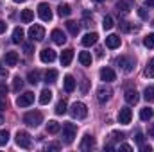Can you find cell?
<instances>
[{
	"mask_svg": "<svg viewBox=\"0 0 154 152\" xmlns=\"http://www.w3.org/2000/svg\"><path fill=\"white\" fill-rule=\"evenodd\" d=\"M134 7V0H118L116 2V11L118 13H129L131 9Z\"/></svg>",
	"mask_w": 154,
	"mask_h": 152,
	"instance_id": "30bf717a",
	"label": "cell"
},
{
	"mask_svg": "<svg viewBox=\"0 0 154 152\" xmlns=\"http://www.w3.org/2000/svg\"><path fill=\"white\" fill-rule=\"evenodd\" d=\"M118 149H120V150H133V147H131V145H125V143H122Z\"/></svg>",
	"mask_w": 154,
	"mask_h": 152,
	"instance_id": "681fc988",
	"label": "cell"
},
{
	"mask_svg": "<svg viewBox=\"0 0 154 152\" xmlns=\"http://www.w3.org/2000/svg\"><path fill=\"white\" fill-rule=\"evenodd\" d=\"M81 91H82V93H86V91H88V79H86V77H84V79H82V82H81Z\"/></svg>",
	"mask_w": 154,
	"mask_h": 152,
	"instance_id": "7bdbcfd3",
	"label": "cell"
},
{
	"mask_svg": "<svg viewBox=\"0 0 154 152\" xmlns=\"http://www.w3.org/2000/svg\"><path fill=\"white\" fill-rule=\"evenodd\" d=\"M23 122L29 127H38L39 123L43 122V114L39 113V111H29V113H25V116H23Z\"/></svg>",
	"mask_w": 154,
	"mask_h": 152,
	"instance_id": "3957f363",
	"label": "cell"
},
{
	"mask_svg": "<svg viewBox=\"0 0 154 152\" xmlns=\"http://www.w3.org/2000/svg\"><path fill=\"white\" fill-rule=\"evenodd\" d=\"M7 77V70H5V66H2V63H0V79H5Z\"/></svg>",
	"mask_w": 154,
	"mask_h": 152,
	"instance_id": "bcb514c9",
	"label": "cell"
},
{
	"mask_svg": "<svg viewBox=\"0 0 154 152\" xmlns=\"http://www.w3.org/2000/svg\"><path fill=\"white\" fill-rule=\"evenodd\" d=\"M106 47H108V48H118V47H120V36L109 34V36L106 38Z\"/></svg>",
	"mask_w": 154,
	"mask_h": 152,
	"instance_id": "44dd1931",
	"label": "cell"
},
{
	"mask_svg": "<svg viewBox=\"0 0 154 152\" xmlns=\"http://www.w3.org/2000/svg\"><path fill=\"white\" fill-rule=\"evenodd\" d=\"M111 95H113V90L108 88V86H100V88L97 90V100H99L100 104L108 102V100L111 99Z\"/></svg>",
	"mask_w": 154,
	"mask_h": 152,
	"instance_id": "9c48e42d",
	"label": "cell"
},
{
	"mask_svg": "<svg viewBox=\"0 0 154 152\" xmlns=\"http://www.w3.org/2000/svg\"><path fill=\"white\" fill-rule=\"evenodd\" d=\"M59 131H61V125H59L56 120H50V122L47 123V132H48V134H57Z\"/></svg>",
	"mask_w": 154,
	"mask_h": 152,
	"instance_id": "cb8c5ba5",
	"label": "cell"
},
{
	"mask_svg": "<svg viewBox=\"0 0 154 152\" xmlns=\"http://www.w3.org/2000/svg\"><path fill=\"white\" fill-rule=\"evenodd\" d=\"M52 100V91L48 90V88H45L41 93H39V104H43V106H47L48 102Z\"/></svg>",
	"mask_w": 154,
	"mask_h": 152,
	"instance_id": "7402d4cb",
	"label": "cell"
},
{
	"mask_svg": "<svg viewBox=\"0 0 154 152\" xmlns=\"http://www.w3.org/2000/svg\"><path fill=\"white\" fill-rule=\"evenodd\" d=\"M34 102V93L32 91H25L23 95H20L18 99H16V106L18 108H27V106H31Z\"/></svg>",
	"mask_w": 154,
	"mask_h": 152,
	"instance_id": "8992f818",
	"label": "cell"
},
{
	"mask_svg": "<svg viewBox=\"0 0 154 152\" xmlns=\"http://www.w3.org/2000/svg\"><path fill=\"white\" fill-rule=\"evenodd\" d=\"M66 108H68V104H66V100L63 99V100L57 102V106H56V113L57 114H65L66 113Z\"/></svg>",
	"mask_w": 154,
	"mask_h": 152,
	"instance_id": "d590c367",
	"label": "cell"
},
{
	"mask_svg": "<svg viewBox=\"0 0 154 152\" xmlns=\"http://www.w3.org/2000/svg\"><path fill=\"white\" fill-rule=\"evenodd\" d=\"M140 118H142L143 122L151 120V118H152V109H149V108H143V109L140 111Z\"/></svg>",
	"mask_w": 154,
	"mask_h": 152,
	"instance_id": "8d00e7d4",
	"label": "cell"
},
{
	"mask_svg": "<svg viewBox=\"0 0 154 152\" xmlns=\"http://www.w3.org/2000/svg\"><path fill=\"white\" fill-rule=\"evenodd\" d=\"M143 97L147 102H154V86H147L143 91Z\"/></svg>",
	"mask_w": 154,
	"mask_h": 152,
	"instance_id": "e575fe53",
	"label": "cell"
},
{
	"mask_svg": "<svg viewBox=\"0 0 154 152\" xmlns=\"http://www.w3.org/2000/svg\"><path fill=\"white\" fill-rule=\"evenodd\" d=\"M104 56V52H102V48H97V57H102Z\"/></svg>",
	"mask_w": 154,
	"mask_h": 152,
	"instance_id": "f5cc1de1",
	"label": "cell"
},
{
	"mask_svg": "<svg viewBox=\"0 0 154 152\" xmlns=\"http://www.w3.org/2000/svg\"><path fill=\"white\" fill-rule=\"evenodd\" d=\"M149 136H154V125L149 127Z\"/></svg>",
	"mask_w": 154,
	"mask_h": 152,
	"instance_id": "11a10c76",
	"label": "cell"
},
{
	"mask_svg": "<svg viewBox=\"0 0 154 152\" xmlns=\"http://www.w3.org/2000/svg\"><path fill=\"white\" fill-rule=\"evenodd\" d=\"M23 29L22 27H16L14 31H13V43H22L23 41Z\"/></svg>",
	"mask_w": 154,
	"mask_h": 152,
	"instance_id": "f546056e",
	"label": "cell"
},
{
	"mask_svg": "<svg viewBox=\"0 0 154 152\" xmlns=\"http://www.w3.org/2000/svg\"><path fill=\"white\" fill-rule=\"evenodd\" d=\"M5 27H7V25H5V22H2V20H0V34L5 31Z\"/></svg>",
	"mask_w": 154,
	"mask_h": 152,
	"instance_id": "816d5d0a",
	"label": "cell"
},
{
	"mask_svg": "<svg viewBox=\"0 0 154 152\" xmlns=\"http://www.w3.org/2000/svg\"><path fill=\"white\" fill-rule=\"evenodd\" d=\"M70 114L72 118H77V120H82L88 116V108L82 104V102H74L72 108H70Z\"/></svg>",
	"mask_w": 154,
	"mask_h": 152,
	"instance_id": "7a4b0ae2",
	"label": "cell"
},
{
	"mask_svg": "<svg viewBox=\"0 0 154 152\" xmlns=\"http://www.w3.org/2000/svg\"><path fill=\"white\" fill-rule=\"evenodd\" d=\"M9 141V132L7 131H0V145H5Z\"/></svg>",
	"mask_w": 154,
	"mask_h": 152,
	"instance_id": "ab89813d",
	"label": "cell"
},
{
	"mask_svg": "<svg viewBox=\"0 0 154 152\" xmlns=\"http://www.w3.org/2000/svg\"><path fill=\"white\" fill-rule=\"evenodd\" d=\"M45 149H47V150H59V143H50V145H47Z\"/></svg>",
	"mask_w": 154,
	"mask_h": 152,
	"instance_id": "f6af8a7d",
	"label": "cell"
},
{
	"mask_svg": "<svg viewBox=\"0 0 154 152\" xmlns=\"http://www.w3.org/2000/svg\"><path fill=\"white\" fill-rule=\"evenodd\" d=\"M38 16L43 22H50V20H52V9H50L48 4H45V2L39 4L38 5Z\"/></svg>",
	"mask_w": 154,
	"mask_h": 152,
	"instance_id": "52a82bcc",
	"label": "cell"
},
{
	"mask_svg": "<svg viewBox=\"0 0 154 152\" xmlns=\"http://www.w3.org/2000/svg\"><path fill=\"white\" fill-rule=\"evenodd\" d=\"M79 61H81L82 66H90L91 65V54L90 52H81L79 54Z\"/></svg>",
	"mask_w": 154,
	"mask_h": 152,
	"instance_id": "f1b7e54d",
	"label": "cell"
},
{
	"mask_svg": "<svg viewBox=\"0 0 154 152\" xmlns=\"http://www.w3.org/2000/svg\"><path fill=\"white\" fill-rule=\"evenodd\" d=\"M13 2H16V4H22V2H25V0H13Z\"/></svg>",
	"mask_w": 154,
	"mask_h": 152,
	"instance_id": "680465c9",
	"label": "cell"
},
{
	"mask_svg": "<svg viewBox=\"0 0 154 152\" xmlns=\"http://www.w3.org/2000/svg\"><path fill=\"white\" fill-rule=\"evenodd\" d=\"M124 138H125V134H124V132L113 131V132H111V136H109V143H106V149H108V150H113V149H115V147H113V143H115V141H122Z\"/></svg>",
	"mask_w": 154,
	"mask_h": 152,
	"instance_id": "5bb4252c",
	"label": "cell"
},
{
	"mask_svg": "<svg viewBox=\"0 0 154 152\" xmlns=\"http://www.w3.org/2000/svg\"><path fill=\"white\" fill-rule=\"evenodd\" d=\"M102 27H104V31H111L113 27H115V22H113V18L108 14V16H104V20H102Z\"/></svg>",
	"mask_w": 154,
	"mask_h": 152,
	"instance_id": "1f68e13d",
	"label": "cell"
},
{
	"mask_svg": "<svg viewBox=\"0 0 154 152\" xmlns=\"http://www.w3.org/2000/svg\"><path fill=\"white\" fill-rule=\"evenodd\" d=\"M145 4H147L149 7H154V0H145Z\"/></svg>",
	"mask_w": 154,
	"mask_h": 152,
	"instance_id": "db71d44e",
	"label": "cell"
},
{
	"mask_svg": "<svg viewBox=\"0 0 154 152\" xmlns=\"http://www.w3.org/2000/svg\"><path fill=\"white\" fill-rule=\"evenodd\" d=\"M23 50H25V54H32V50H34V47H32L31 43H25V45H23Z\"/></svg>",
	"mask_w": 154,
	"mask_h": 152,
	"instance_id": "ee69618b",
	"label": "cell"
},
{
	"mask_svg": "<svg viewBox=\"0 0 154 152\" xmlns=\"http://www.w3.org/2000/svg\"><path fill=\"white\" fill-rule=\"evenodd\" d=\"M50 38H52V41H54L56 45H63V43L66 41L65 32H63V31H59V29H54V31H52V34H50Z\"/></svg>",
	"mask_w": 154,
	"mask_h": 152,
	"instance_id": "2e32d148",
	"label": "cell"
},
{
	"mask_svg": "<svg viewBox=\"0 0 154 152\" xmlns=\"http://www.w3.org/2000/svg\"><path fill=\"white\" fill-rule=\"evenodd\" d=\"M131 118H133V113H131L129 108H122L120 109V113H118V122L120 123L127 125V123H131Z\"/></svg>",
	"mask_w": 154,
	"mask_h": 152,
	"instance_id": "4fadbf2b",
	"label": "cell"
},
{
	"mask_svg": "<svg viewBox=\"0 0 154 152\" xmlns=\"http://www.w3.org/2000/svg\"><path fill=\"white\" fill-rule=\"evenodd\" d=\"M145 75L147 77H154V57L152 59H149V63H147V66H145Z\"/></svg>",
	"mask_w": 154,
	"mask_h": 152,
	"instance_id": "74e56055",
	"label": "cell"
},
{
	"mask_svg": "<svg viewBox=\"0 0 154 152\" xmlns=\"http://www.w3.org/2000/svg\"><path fill=\"white\" fill-rule=\"evenodd\" d=\"M140 25H134V23H129V22H120V31L124 32H133V31H138Z\"/></svg>",
	"mask_w": 154,
	"mask_h": 152,
	"instance_id": "d4e9b609",
	"label": "cell"
},
{
	"mask_svg": "<svg viewBox=\"0 0 154 152\" xmlns=\"http://www.w3.org/2000/svg\"><path fill=\"white\" fill-rule=\"evenodd\" d=\"M22 88H23V79H22L20 75L14 77V79H13V91H16V93H18Z\"/></svg>",
	"mask_w": 154,
	"mask_h": 152,
	"instance_id": "836d02e7",
	"label": "cell"
},
{
	"mask_svg": "<svg viewBox=\"0 0 154 152\" xmlns=\"http://www.w3.org/2000/svg\"><path fill=\"white\" fill-rule=\"evenodd\" d=\"M4 123V116H2V111H0V125Z\"/></svg>",
	"mask_w": 154,
	"mask_h": 152,
	"instance_id": "6f0895ef",
	"label": "cell"
},
{
	"mask_svg": "<svg viewBox=\"0 0 154 152\" xmlns=\"http://www.w3.org/2000/svg\"><path fill=\"white\" fill-rule=\"evenodd\" d=\"M138 100H140V93L136 90H127L125 91V102L127 104L134 106V104H138Z\"/></svg>",
	"mask_w": 154,
	"mask_h": 152,
	"instance_id": "9a60e30c",
	"label": "cell"
},
{
	"mask_svg": "<svg viewBox=\"0 0 154 152\" xmlns=\"http://www.w3.org/2000/svg\"><path fill=\"white\" fill-rule=\"evenodd\" d=\"M143 45H145L147 48H154V32L152 34H147V36L143 38Z\"/></svg>",
	"mask_w": 154,
	"mask_h": 152,
	"instance_id": "f35d334b",
	"label": "cell"
},
{
	"mask_svg": "<svg viewBox=\"0 0 154 152\" xmlns=\"http://www.w3.org/2000/svg\"><path fill=\"white\" fill-rule=\"evenodd\" d=\"M152 25H154V23H152Z\"/></svg>",
	"mask_w": 154,
	"mask_h": 152,
	"instance_id": "94428289",
	"label": "cell"
},
{
	"mask_svg": "<svg viewBox=\"0 0 154 152\" xmlns=\"http://www.w3.org/2000/svg\"><path fill=\"white\" fill-rule=\"evenodd\" d=\"M72 59H74V50L72 48H66V50L61 52V65L63 66H68L72 63Z\"/></svg>",
	"mask_w": 154,
	"mask_h": 152,
	"instance_id": "e0dca14e",
	"label": "cell"
},
{
	"mask_svg": "<svg viewBox=\"0 0 154 152\" xmlns=\"http://www.w3.org/2000/svg\"><path fill=\"white\" fill-rule=\"evenodd\" d=\"M5 93H7V86H5V84H0V95L4 97Z\"/></svg>",
	"mask_w": 154,
	"mask_h": 152,
	"instance_id": "f907efd6",
	"label": "cell"
},
{
	"mask_svg": "<svg viewBox=\"0 0 154 152\" xmlns=\"http://www.w3.org/2000/svg\"><path fill=\"white\" fill-rule=\"evenodd\" d=\"M39 59H41L43 63H52V61H56V50H52V48H43V50L39 52Z\"/></svg>",
	"mask_w": 154,
	"mask_h": 152,
	"instance_id": "8fae6325",
	"label": "cell"
},
{
	"mask_svg": "<svg viewBox=\"0 0 154 152\" xmlns=\"http://www.w3.org/2000/svg\"><path fill=\"white\" fill-rule=\"evenodd\" d=\"M138 16H140V18H143V20H147V18H149V14H147V11H145L143 7H140V9H138Z\"/></svg>",
	"mask_w": 154,
	"mask_h": 152,
	"instance_id": "b9f144b4",
	"label": "cell"
},
{
	"mask_svg": "<svg viewBox=\"0 0 154 152\" xmlns=\"http://www.w3.org/2000/svg\"><path fill=\"white\" fill-rule=\"evenodd\" d=\"M75 134H77L75 123H70V122L63 123V141H65L66 145L74 143V138H75Z\"/></svg>",
	"mask_w": 154,
	"mask_h": 152,
	"instance_id": "6da1fadb",
	"label": "cell"
},
{
	"mask_svg": "<svg viewBox=\"0 0 154 152\" xmlns=\"http://www.w3.org/2000/svg\"><path fill=\"white\" fill-rule=\"evenodd\" d=\"M65 90H66L68 93H72V91L75 90V79H74L72 75L65 77Z\"/></svg>",
	"mask_w": 154,
	"mask_h": 152,
	"instance_id": "83f0119b",
	"label": "cell"
},
{
	"mask_svg": "<svg viewBox=\"0 0 154 152\" xmlns=\"http://www.w3.org/2000/svg\"><path fill=\"white\" fill-rule=\"evenodd\" d=\"M39 75H41V74H39V70H31V72H29V75H27V79H29V82H31V84H38V82H39Z\"/></svg>",
	"mask_w": 154,
	"mask_h": 152,
	"instance_id": "d6a6232c",
	"label": "cell"
},
{
	"mask_svg": "<svg viewBox=\"0 0 154 152\" xmlns=\"http://www.w3.org/2000/svg\"><path fill=\"white\" fill-rule=\"evenodd\" d=\"M79 149H81V150H91V149H95V140H93V136L84 134V138H82Z\"/></svg>",
	"mask_w": 154,
	"mask_h": 152,
	"instance_id": "7c38bea8",
	"label": "cell"
},
{
	"mask_svg": "<svg viewBox=\"0 0 154 152\" xmlns=\"http://www.w3.org/2000/svg\"><path fill=\"white\" fill-rule=\"evenodd\" d=\"M2 109H5V104H4V102L0 100V111H2Z\"/></svg>",
	"mask_w": 154,
	"mask_h": 152,
	"instance_id": "9f6ffc18",
	"label": "cell"
},
{
	"mask_svg": "<svg viewBox=\"0 0 154 152\" xmlns=\"http://www.w3.org/2000/svg\"><path fill=\"white\" fill-rule=\"evenodd\" d=\"M88 16H90V13H84V20H82V25H84L86 29H90V27L93 25V20H90Z\"/></svg>",
	"mask_w": 154,
	"mask_h": 152,
	"instance_id": "60d3db41",
	"label": "cell"
},
{
	"mask_svg": "<svg viewBox=\"0 0 154 152\" xmlns=\"http://www.w3.org/2000/svg\"><path fill=\"white\" fill-rule=\"evenodd\" d=\"M29 38L32 41H43L45 39V29L41 25H32L29 29Z\"/></svg>",
	"mask_w": 154,
	"mask_h": 152,
	"instance_id": "ba28073f",
	"label": "cell"
},
{
	"mask_svg": "<svg viewBox=\"0 0 154 152\" xmlns=\"http://www.w3.org/2000/svg\"><path fill=\"white\" fill-rule=\"evenodd\" d=\"M116 66H118L122 72L129 74V72H133V68H134V61H133L131 57H127V56H122V57L116 59Z\"/></svg>",
	"mask_w": 154,
	"mask_h": 152,
	"instance_id": "277c9868",
	"label": "cell"
},
{
	"mask_svg": "<svg viewBox=\"0 0 154 152\" xmlns=\"http://www.w3.org/2000/svg\"><path fill=\"white\" fill-rule=\"evenodd\" d=\"M20 18H22L23 23H31V22L34 20V11H32V9H23L22 14H20Z\"/></svg>",
	"mask_w": 154,
	"mask_h": 152,
	"instance_id": "603a6c76",
	"label": "cell"
},
{
	"mask_svg": "<svg viewBox=\"0 0 154 152\" xmlns=\"http://www.w3.org/2000/svg\"><path fill=\"white\" fill-rule=\"evenodd\" d=\"M31 136H29V132H25V131H18L16 132V145L18 147H22V149H29L31 147Z\"/></svg>",
	"mask_w": 154,
	"mask_h": 152,
	"instance_id": "5b68a950",
	"label": "cell"
},
{
	"mask_svg": "<svg viewBox=\"0 0 154 152\" xmlns=\"http://www.w3.org/2000/svg\"><path fill=\"white\" fill-rule=\"evenodd\" d=\"M66 29H68V32H70L72 36H77V34H79V31H81L79 23H77V22H74V20L66 22Z\"/></svg>",
	"mask_w": 154,
	"mask_h": 152,
	"instance_id": "4316f807",
	"label": "cell"
},
{
	"mask_svg": "<svg viewBox=\"0 0 154 152\" xmlns=\"http://www.w3.org/2000/svg\"><path fill=\"white\" fill-rule=\"evenodd\" d=\"M140 150L142 152H151L152 149H151V145H140Z\"/></svg>",
	"mask_w": 154,
	"mask_h": 152,
	"instance_id": "c3c4849f",
	"label": "cell"
},
{
	"mask_svg": "<svg viewBox=\"0 0 154 152\" xmlns=\"http://www.w3.org/2000/svg\"><path fill=\"white\" fill-rule=\"evenodd\" d=\"M97 39H99V34H97V32H88L84 38L81 39V43H82L84 47H91V45L97 43Z\"/></svg>",
	"mask_w": 154,
	"mask_h": 152,
	"instance_id": "ac0fdd59",
	"label": "cell"
},
{
	"mask_svg": "<svg viewBox=\"0 0 154 152\" xmlns=\"http://www.w3.org/2000/svg\"><path fill=\"white\" fill-rule=\"evenodd\" d=\"M70 13H72V9H70L68 4H59V7H57V14L59 16H70Z\"/></svg>",
	"mask_w": 154,
	"mask_h": 152,
	"instance_id": "4dcf8cb0",
	"label": "cell"
},
{
	"mask_svg": "<svg viewBox=\"0 0 154 152\" xmlns=\"http://www.w3.org/2000/svg\"><path fill=\"white\" fill-rule=\"evenodd\" d=\"M134 140H136V143H138V145H143V134H142V132H138Z\"/></svg>",
	"mask_w": 154,
	"mask_h": 152,
	"instance_id": "7dc6e473",
	"label": "cell"
},
{
	"mask_svg": "<svg viewBox=\"0 0 154 152\" xmlns=\"http://www.w3.org/2000/svg\"><path fill=\"white\" fill-rule=\"evenodd\" d=\"M4 61H5V65L7 66H16V63H18V52H5V57H4Z\"/></svg>",
	"mask_w": 154,
	"mask_h": 152,
	"instance_id": "ffe728a7",
	"label": "cell"
},
{
	"mask_svg": "<svg viewBox=\"0 0 154 152\" xmlns=\"http://www.w3.org/2000/svg\"><path fill=\"white\" fill-rule=\"evenodd\" d=\"M116 75H115V72L111 70V68H102L100 70V81H106V82H111V81H115Z\"/></svg>",
	"mask_w": 154,
	"mask_h": 152,
	"instance_id": "d6986e66",
	"label": "cell"
},
{
	"mask_svg": "<svg viewBox=\"0 0 154 152\" xmlns=\"http://www.w3.org/2000/svg\"><path fill=\"white\" fill-rule=\"evenodd\" d=\"M93 2H104V0H93Z\"/></svg>",
	"mask_w": 154,
	"mask_h": 152,
	"instance_id": "91938a15",
	"label": "cell"
},
{
	"mask_svg": "<svg viewBox=\"0 0 154 152\" xmlns=\"http://www.w3.org/2000/svg\"><path fill=\"white\" fill-rule=\"evenodd\" d=\"M57 81V70H47L45 72V82L47 84H54Z\"/></svg>",
	"mask_w": 154,
	"mask_h": 152,
	"instance_id": "484cf974",
	"label": "cell"
}]
</instances>
